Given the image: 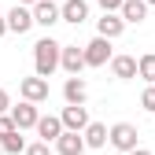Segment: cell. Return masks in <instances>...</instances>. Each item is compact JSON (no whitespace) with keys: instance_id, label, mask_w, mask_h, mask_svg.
Segmentation results:
<instances>
[{"instance_id":"obj_17","label":"cell","mask_w":155,"mask_h":155,"mask_svg":"<svg viewBox=\"0 0 155 155\" xmlns=\"http://www.w3.org/2000/svg\"><path fill=\"white\" fill-rule=\"evenodd\" d=\"M81 137H85L89 148H107V144H111V129H107L104 122H92V126L81 133Z\"/></svg>"},{"instance_id":"obj_28","label":"cell","mask_w":155,"mask_h":155,"mask_svg":"<svg viewBox=\"0 0 155 155\" xmlns=\"http://www.w3.org/2000/svg\"><path fill=\"white\" fill-rule=\"evenodd\" d=\"M144 4H148V8H155V0H144Z\"/></svg>"},{"instance_id":"obj_15","label":"cell","mask_w":155,"mask_h":155,"mask_svg":"<svg viewBox=\"0 0 155 155\" xmlns=\"http://www.w3.org/2000/svg\"><path fill=\"white\" fill-rule=\"evenodd\" d=\"M111 74L118 78V81L137 78V55H114V59H111Z\"/></svg>"},{"instance_id":"obj_20","label":"cell","mask_w":155,"mask_h":155,"mask_svg":"<svg viewBox=\"0 0 155 155\" xmlns=\"http://www.w3.org/2000/svg\"><path fill=\"white\" fill-rule=\"evenodd\" d=\"M140 107H144L148 114H155V85H148V89L140 92Z\"/></svg>"},{"instance_id":"obj_16","label":"cell","mask_w":155,"mask_h":155,"mask_svg":"<svg viewBox=\"0 0 155 155\" xmlns=\"http://www.w3.org/2000/svg\"><path fill=\"white\" fill-rule=\"evenodd\" d=\"M122 18H126V26H140L148 18V4L144 0H126L122 4Z\"/></svg>"},{"instance_id":"obj_9","label":"cell","mask_w":155,"mask_h":155,"mask_svg":"<svg viewBox=\"0 0 155 155\" xmlns=\"http://www.w3.org/2000/svg\"><path fill=\"white\" fill-rule=\"evenodd\" d=\"M11 118H15L18 129L26 133V129H37V122H41V111H37V104H26V100H22V104H15V107H11Z\"/></svg>"},{"instance_id":"obj_2","label":"cell","mask_w":155,"mask_h":155,"mask_svg":"<svg viewBox=\"0 0 155 155\" xmlns=\"http://www.w3.org/2000/svg\"><path fill=\"white\" fill-rule=\"evenodd\" d=\"M137 137H140V133H137V126H133V122H114V126H111V148L122 151V155H129V151L140 148Z\"/></svg>"},{"instance_id":"obj_27","label":"cell","mask_w":155,"mask_h":155,"mask_svg":"<svg viewBox=\"0 0 155 155\" xmlns=\"http://www.w3.org/2000/svg\"><path fill=\"white\" fill-rule=\"evenodd\" d=\"M129 155H151V151L148 148H137V151H129Z\"/></svg>"},{"instance_id":"obj_11","label":"cell","mask_w":155,"mask_h":155,"mask_svg":"<svg viewBox=\"0 0 155 155\" xmlns=\"http://www.w3.org/2000/svg\"><path fill=\"white\" fill-rule=\"evenodd\" d=\"M122 33H126V18H122V15H100V18H96V37L118 41Z\"/></svg>"},{"instance_id":"obj_25","label":"cell","mask_w":155,"mask_h":155,"mask_svg":"<svg viewBox=\"0 0 155 155\" xmlns=\"http://www.w3.org/2000/svg\"><path fill=\"white\" fill-rule=\"evenodd\" d=\"M8 33V15H0V37Z\"/></svg>"},{"instance_id":"obj_4","label":"cell","mask_w":155,"mask_h":155,"mask_svg":"<svg viewBox=\"0 0 155 155\" xmlns=\"http://www.w3.org/2000/svg\"><path fill=\"white\" fill-rule=\"evenodd\" d=\"M33 22L52 30L55 22H63V4H55V0H37L33 4Z\"/></svg>"},{"instance_id":"obj_23","label":"cell","mask_w":155,"mask_h":155,"mask_svg":"<svg viewBox=\"0 0 155 155\" xmlns=\"http://www.w3.org/2000/svg\"><path fill=\"white\" fill-rule=\"evenodd\" d=\"M26 155H55V148H52V144H45V140H37V144H30V148H26Z\"/></svg>"},{"instance_id":"obj_5","label":"cell","mask_w":155,"mask_h":155,"mask_svg":"<svg viewBox=\"0 0 155 155\" xmlns=\"http://www.w3.org/2000/svg\"><path fill=\"white\" fill-rule=\"evenodd\" d=\"M18 96H22L26 104H45L48 100V81L45 78H22V81H18Z\"/></svg>"},{"instance_id":"obj_3","label":"cell","mask_w":155,"mask_h":155,"mask_svg":"<svg viewBox=\"0 0 155 155\" xmlns=\"http://www.w3.org/2000/svg\"><path fill=\"white\" fill-rule=\"evenodd\" d=\"M85 48V67H107L111 59H114V52H111V41H107V37H92V41L89 45H81Z\"/></svg>"},{"instance_id":"obj_8","label":"cell","mask_w":155,"mask_h":155,"mask_svg":"<svg viewBox=\"0 0 155 155\" xmlns=\"http://www.w3.org/2000/svg\"><path fill=\"white\" fill-rule=\"evenodd\" d=\"M63 100H67V107H85V100H89L85 78H67L63 81Z\"/></svg>"},{"instance_id":"obj_13","label":"cell","mask_w":155,"mask_h":155,"mask_svg":"<svg viewBox=\"0 0 155 155\" xmlns=\"http://www.w3.org/2000/svg\"><path fill=\"white\" fill-rule=\"evenodd\" d=\"M85 137L81 133H63L59 140H55V155H85Z\"/></svg>"},{"instance_id":"obj_7","label":"cell","mask_w":155,"mask_h":155,"mask_svg":"<svg viewBox=\"0 0 155 155\" xmlns=\"http://www.w3.org/2000/svg\"><path fill=\"white\" fill-rule=\"evenodd\" d=\"M59 122H63L67 133H85V129L92 126V118H89L85 107H63V111H59Z\"/></svg>"},{"instance_id":"obj_1","label":"cell","mask_w":155,"mask_h":155,"mask_svg":"<svg viewBox=\"0 0 155 155\" xmlns=\"http://www.w3.org/2000/svg\"><path fill=\"white\" fill-rule=\"evenodd\" d=\"M59 63H63V45L55 41V37H41V41L33 45V74L48 81V78L59 70Z\"/></svg>"},{"instance_id":"obj_26","label":"cell","mask_w":155,"mask_h":155,"mask_svg":"<svg viewBox=\"0 0 155 155\" xmlns=\"http://www.w3.org/2000/svg\"><path fill=\"white\" fill-rule=\"evenodd\" d=\"M15 4H22V8H33V4H37V0H15Z\"/></svg>"},{"instance_id":"obj_22","label":"cell","mask_w":155,"mask_h":155,"mask_svg":"<svg viewBox=\"0 0 155 155\" xmlns=\"http://www.w3.org/2000/svg\"><path fill=\"white\" fill-rule=\"evenodd\" d=\"M96 4L104 8V15H122V4H126V0H96Z\"/></svg>"},{"instance_id":"obj_14","label":"cell","mask_w":155,"mask_h":155,"mask_svg":"<svg viewBox=\"0 0 155 155\" xmlns=\"http://www.w3.org/2000/svg\"><path fill=\"white\" fill-rule=\"evenodd\" d=\"M89 18V0H63V22L81 26Z\"/></svg>"},{"instance_id":"obj_19","label":"cell","mask_w":155,"mask_h":155,"mask_svg":"<svg viewBox=\"0 0 155 155\" xmlns=\"http://www.w3.org/2000/svg\"><path fill=\"white\" fill-rule=\"evenodd\" d=\"M137 78H144L148 85H155V52H144L137 59Z\"/></svg>"},{"instance_id":"obj_21","label":"cell","mask_w":155,"mask_h":155,"mask_svg":"<svg viewBox=\"0 0 155 155\" xmlns=\"http://www.w3.org/2000/svg\"><path fill=\"white\" fill-rule=\"evenodd\" d=\"M15 129H18V126H15V118H11V114H0V140H4V137H11Z\"/></svg>"},{"instance_id":"obj_18","label":"cell","mask_w":155,"mask_h":155,"mask_svg":"<svg viewBox=\"0 0 155 155\" xmlns=\"http://www.w3.org/2000/svg\"><path fill=\"white\" fill-rule=\"evenodd\" d=\"M0 148H4L8 155H26V148H30V144H26V137H22V129H15L11 137L0 140Z\"/></svg>"},{"instance_id":"obj_6","label":"cell","mask_w":155,"mask_h":155,"mask_svg":"<svg viewBox=\"0 0 155 155\" xmlns=\"http://www.w3.org/2000/svg\"><path fill=\"white\" fill-rule=\"evenodd\" d=\"M37 22H33V8H22V4H15L11 11H8V33H30Z\"/></svg>"},{"instance_id":"obj_12","label":"cell","mask_w":155,"mask_h":155,"mask_svg":"<svg viewBox=\"0 0 155 155\" xmlns=\"http://www.w3.org/2000/svg\"><path fill=\"white\" fill-rule=\"evenodd\" d=\"M63 122H59V114H41V122H37V137H41L45 144H55L63 137Z\"/></svg>"},{"instance_id":"obj_10","label":"cell","mask_w":155,"mask_h":155,"mask_svg":"<svg viewBox=\"0 0 155 155\" xmlns=\"http://www.w3.org/2000/svg\"><path fill=\"white\" fill-rule=\"evenodd\" d=\"M59 70H67L70 78H81V70H85V48L63 45V63H59Z\"/></svg>"},{"instance_id":"obj_24","label":"cell","mask_w":155,"mask_h":155,"mask_svg":"<svg viewBox=\"0 0 155 155\" xmlns=\"http://www.w3.org/2000/svg\"><path fill=\"white\" fill-rule=\"evenodd\" d=\"M0 114H11V96H8V89H0Z\"/></svg>"}]
</instances>
